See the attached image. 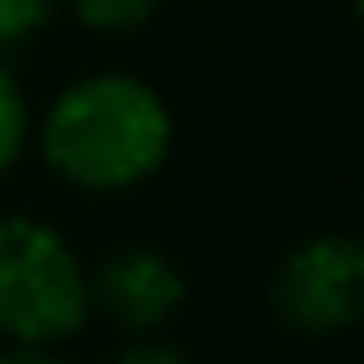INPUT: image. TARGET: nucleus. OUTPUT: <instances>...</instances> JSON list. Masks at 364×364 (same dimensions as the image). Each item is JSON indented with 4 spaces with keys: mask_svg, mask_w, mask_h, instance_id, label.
I'll use <instances>...</instances> for the list:
<instances>
[{
    "mask_svg": "<svg viewBox=\"0 0 364 364\" xmlns=\"http://www.w3.org/2000/svg\"><path fill=\"white\" fill-rule=\"evenodd\" d=\"M43 166L75 193H134L171 161L177 118L134 70H91L48 97L33 124Z\"/></svg>",
    "mask_w": 364,
    "mask_h": 364,
    "instance_id": "obj_1",
    "label": "nucleus"
},
{
    "mask_svg": "<svg viewBox=\"0 0 364 364\" xmlns=\"http://www.w3.org/2000/svg\"><path fill=\"white\" fill-rule=\"evenodd\" d=\"M91 316V268L65 230L38 215H0V338L54 348Z\"/></svg>",
    "mask_w": 364,
    "mask_h": 364,
    "instance_id": "obj_2",
    "label": "nucleus"
},
{
    "mask_svg": "<svg viewBox=\"0 0 364 364\" xmlns=\"http://www.w3.org/2000/svg\"><path fill=\"white\" fill-rule=\"evenodd\" d=\"M273 316L306 338H338L364 321V236L321 230L306 236L273 268Z\"/></svg>",
    "mask_w": 364,
    "mask_h": 364,
    "instance_id": "obj_3",
    "label": "nucleus"
},
{
    "mask_svg": "<svg viewBox=\"0 0 364 364\" xmlns=\"http://www.w3.org/2000/svg\"><path fill=\"white\" fill-rule=\"evenodd\" d=\"M188 300V279L161 247H118L91 268V311L129 338L161 332Z\"/></svg>",
    "mask_w": 364,
    "mask_h": 364,
    "instance_id": "obj_4",
    "label": "nucleus"
},
{
    "mask_svg": "<svg viewBox=\"0 0 364 364\" xmlns=\"http://www.w3.org/2000/svg\"><path fill=\"white\" fill-rule=\"evenodd\" d=\"M33 102H27V86L16 80L11 59L0 54V177H11L16 166H22L27 145H33Z\"/></svg>",
    "mask_w": 364,
    "mask_h": 364,
    "instance_id": "obj_5",
    "label": "nucleus"
},
{
    "mask_svg": "<svg viewBox=\"0 0 364 364\" xmlns=\"http://www.w3.org/2000/svg\"><path fill=\"white\" fill-rule=\"evenodd\" d=\"M166 0H65V11L75 16L86 33L97 38H129L161 16Z\"/></svg>",
    "mask_w": 364,
    "mask_h": 364,
    "instance_id": "obj_6",
    "label": "nucleus"
},
{
    "mask_svg": "<svg viewBox=\"0 0 364 364\" xmlns=\"http://www.w3.org/2000/svg\"><path fill=\"white\" fill-rule=\"evenodd\" d=\"M65 0H0V54L33 43L48 33V22L59 16Z\"/></svg>",
    "mask_w": 364,
    "mask_h": 364,
    "instance_id": "obj_7",
    "label": "nucleus"
},
{
    "mask_svg": "<svg viewBox=\"0 0 364 364\" xmlns=\"http://www.w3.org/2000/svg\"><path fill=\"white\" fill-rule=\"evenodd\" d=\"M107 364H188V353L171 348V343H161L156 332H150V338H134L129 348H118Z\"/></svg>",
    "mask_w": 364,
    "mask_h": 364,
    "instance_id": "obj_8",
    "label": "nucleus"
},
{
    "mask_svg": "<svg viewBox=\"0 0 364 364\" xmlns=\"http://www.w3.org/2000/svg\"><path fill=\"white\" fill-rule=\"evenodd\" d=\"M0 364H65L54 348H22V343H11V348H0Z\"/></svg>",
    "mask_w": 364,
    "mask_h": 364,
    "instance_id": "obj_9",
    "label": "nucleus"
},
{
    "mask_svg": "<svg viewBox=\"0 0 364 364\" xmlns=\"http://www.w3.org/2000/svg\"><path fill=\"white\" fill-rule=\"evenodd\" d=\"M348 11H353V22H359V33H364V0H348Z\"/></svg>",
    "mask_w": 364,
    "mask_h": 364,
    "instance_id": "obj_10",
    "label": "nucleus"
}]
</instances>
